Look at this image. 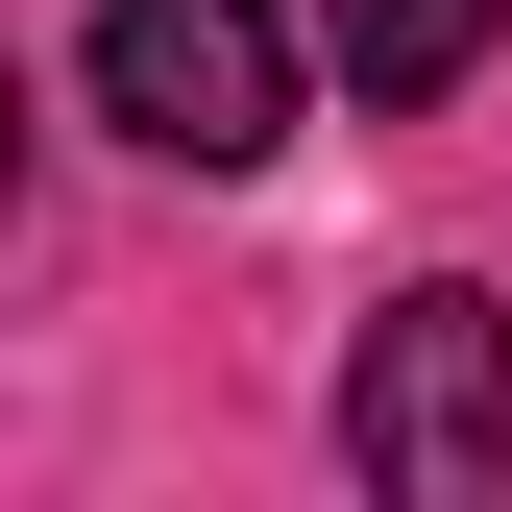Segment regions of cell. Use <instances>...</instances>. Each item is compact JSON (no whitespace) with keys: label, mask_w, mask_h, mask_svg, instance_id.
Returning <instances> with one entry per match:
<instances>
[{"label":"cell","mask_w":512,"mask_h":512,"mask_svg":"<svg viewBox=\"0 0 512 512\" xmlns=\"http://www.w3.org/2000/svg\"><path fill=\"white\" fill-rule=\"evenodd\" d=\"M342 464L391 488V512H512V293H391L342 342Z\"/></svg>","instance_id":"obj_1"},{"label":"cell","mask_w":512,"mask_h":512,"mask_svg":"<svg viewBox=\"0 0 512 512\" xmlns=\"http://www.w3.org/2000/svg\"><path fill=\"white\" fill-rule=\"evenodd\" d=\"M98 122L122 147H171V171H269L293 147V25L269 0H98Z\"/></svg>","instance_id":"obj_2"},{"label":"cell","mask_w":512,"mask_h":512,"mask_svg":"<svg viewBox=\"0 0 512 512\" xmlns=\"http://www.w3.org/2000/svg\"><path fill=\"white\" fill-rule=\"evenodd\" d=\"M488 49H512V0H317V74H342V98H464L488 74Z\"/></svg>","instance_id":"obj_3"}]
</instances>
